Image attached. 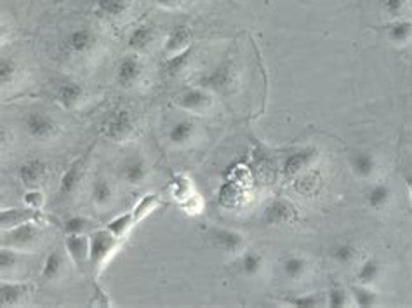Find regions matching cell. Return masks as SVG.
Here are the masks:
<instances>
[{
    "label": "cell",
    "instance_id": "obj_26",
    "mask_svg": "<svg viewBox=\"0 0 412 308\" xmlns=\"http://www.w3.org/2000/svg\"><path fill=\"white\" fill-rule=\"evenodd\" d=\"M386 35L393 44H407L412 38V21L411 19H398L386 27Z\"/></svg>",
    "mask_w": 412,
    "mask_h": 308
},
{
    "label": "cell",
    "instance_id": "obj_10",
    "mask_svg": "<svg viewBox=\"0 0 412 308\" xmlns=\"http://www.w3.org/2000/svg\"><path fill=\"white\" fill-rule=\"evenodd\" d=\"M350 169L360 180H369L374 176L376 169H378V161L376 155L369 150H355L352 152L348 158Z\"/></svg>",
    "mask_w": 412,
    "mask_h": 308
},
{
    "label": "cell",
    "instance_id": "obj_9",
    "mask_svg": "<svg viewBox=\"0 0 412 308\" xmlns=\"http://www.w3.org/2000/svg\"><path fill=\"white\" fill-rule=\"evenodd\" d=\"M319 158V150L313 147L303 148L300 152H294L293 155H289L284 162V174L285 178H294L300 173L306 171L308 167H311V164H315V161Z\"/></svg>",
    "mask_w": 412,
    "mask_h": 308
},
{
    "label": "cell",
    "instance_id": "obj_42",
    "mask_svg": "<svg viewBox=\"0 0 412 308\" xmlns=\"http://www.w3.org/2000/svg\"><path fill=\"white\" fill-rule=\"evenodd\" d=\"M23 202H25V206L30 207V209L35 211H40L42 207H44V196H42V192H38L37 188H30V192L25 196V199H23Z\"/></svg>",
    "mask_w": 412,
    "mask_h": 308
},
{
    "label": "cell",
    "instance_id": "obj_22",
    "mask_svg": "<svg viewBox=\"0 0 412 308\" xmlns=\"http://www.w3.org/2000/svg\"><path fill=\"white\" fill-rule=\"evenodd\" d=\"M383 274V265L378 258H367L356 270V281L363 286H372Z\"/></svg>",
    "mask_w": 412,
    "mask_h": 308
},
{
    "label": "cell",
    "instance_id": "obj_30",
    "mask_svg": "<svg viewBox=\"0 0 412 308\" xmlns=\"http://www.w3.org/2000/svg\"><path fill=\"white\" fill-rule=\"evenodd\" d=\"M282 270H284V274L287 275L291 281H300L308 272V261L303 256H287V258L282 261Z\"/></svg>",
    "mask_w": 412,
    "mask_h": 308
},
{
    "label": "cell",
    "instance_id": "obj_38",
    "mask_svg": "<svg viewBox=\"0 0 412 308\" xmlns=\"http://www.w3.org/2000/svg\"><path fill=\"white\" fill-rule=\"evenodd\" d=\"M19 251L11 248H2L0 249V268H2V274L5 272L14 270L16 265L19 263Z\"/></svg>",
    "mask_w": 412,
    "mask_h": 308
},
{
    "label": "cell",
    "instance_id": "obj_4",
    "mask_svg": "<svg viewBox=\"0 0 412 308\" xmlns=\"http://www.w3.org/2000/svg\"><path fill=\"white\" fill-rule=\"evenodd\" d=\"M134 131V117H132V113L129 110H119V112L113 113L108 121H106L105 129H103L106 138L110 141H115V143H124V141L131 139Z\"/></svg>",
    "mask_w": 412,
    "mask_h": 308
},
{
    "label": "cell",
    "instance_id": "obj_44",
    "mask_svg": "<svg viewBox=\"0 0 412 308\" xmlns=\"http://www.w3.org/2000/svg\"><path fill=\"white\" fill-rule=\"evenodd\" d=\"M181 207L186 209L188 213H191V215H195V213H199L200 211V207H202V202H200L199 196L193 193V196H190L188 199H184L183 202H181Z\"/></svg>",
    "mask_w": 412,
    "mask_h": 308
},
{
    "label": "cell",
    "instance_id": "obj_29",
    "mask_svg": "<svg viewBox=\"0 0 412 308\" xmlns=\"http://www.w3.org/2000/svg\"><path fill=\"white\" fill-rule=\"evenodd\" d=\"M155 38V32L154 27H150V25H141V27L134 28V30L131 32V35H129V47L134 51H143L147 49L148 45L154 42Z\"/></svg>",
    "mask_w": 412,
    "mask_h": 308
},
{
    "label": "cell",
    "instance_id": "obj_47",
    "mask_svg": "<svg viewBox=\"0 0 412 308\" xmlns=\"http://www.w3.org/2000/svg\"><path fill=\"white\" fill-rule=\"evenodd\" d=\"M411 21H412V19H411Z\"/></svg>",
    "mask_w": 412,
    "mask_h": 308
},
{
    "label": "cell",
    "instance_id": "obj_37",
    "mask_svg": "<svg viewBox=\"0 0 412 308\" xmlns=\"http://www.w3.org/2000/svg\"><path fill=\"white\" fill-rule=\"evenodd\" d=\"M285 303L293 305V307H301V308H313V307H322L324 298L320 294H301V296H293L287 298Z\"/></svg>",
    "mask_w": 412,
    "mask_h": 308
},
{
    "label": "cell",
    "instance_id": "obj_21",
    "mask_svg": "<svg viewBox=\"0 0 412 308\" xmlns=\"http://www.w3.org/2000/svg\"><path fill=\"white\" fill-rule=\"evenodd\" d=\"M94 44H96V37H94L93 32L87 30V28H79V30H73L66 38L68 49L75 54L89 53V51L94 47Z\"/></svg>",
    "mask_w": 412,
    "mask_h": 308
},
{
    "label": "cell",
    "instance_id": "obj_20",
    "mask_svg": "<svg viewBox=\"0 0 412 308\" xmlns=\"http://www.w3.org/2000/svg\"><path fill=\"white\" fill-rule=\"evenodd\" d=\"M190 40H191V34H190V28H188L186 25L174 27L164 44V53L167 54V58L174 56V54L181 53V51H184L186 47H190Z\"/></svg>",
    "mask_w": 412,
    "mask_h": 308
},
{
    "label": "cell",
    "instance_id": "obj_43",
    "mask_svg": "<svg viewBox=\"0 0 412 308\" xmlns=\"http://www.w3.org/2000/svg\"><path fill=\"white\" fill-rule=\"evenodd\" d=\"M405 4H407V0H383V9L390 16L397 18L404 12Z\"/></svg>",
    "mask_w": 412,
    "mask_h": 308
},
{
    "label": "cell",
    "instance_id": "obj_45",
    "mask_svg": "<svg viewBox=\"0 0 412 308\" xmlns=\"http://www.w3.org/2000/svg\"><path fill=\"white\" fill-rule=\"evenodd\" d=\"M184 0H157V4L162 5L165 9H176L183 4Z\"/></svg>",
    "mask_w": 412,
    "mask_h": 308
},
{
    "label": "cell",
    "instance_id": "obj_40",
    "mask_svg": "<svg viewBox=\"0 0 412 308\" xmlns=\"http://www.w3.org/2000/svg\"><path fill=\"white\" fill-rule=\"evenodd\" d=\"M16 73H18V67H16L14 61L11 58H2L0 61V80L4 86L12 84V80L16 79Z\"/></svg>",
    "mask_w": 412,
    "mask_h": 308
},
{
    "label": "cell",
    "instance_id": "obj_6",
    "mask_svg": "<svg viewBox=\"0 0 412 308\" xmlns=\"http://www.w3.org/2000/svg\"><path fill=\"white\" fill-rule=\"evenodd\" d=\"M209 239L214 248L226 252V254H242L245 251L244 235L237 230L214 226L209 232Z\"/></svg>",
    "mask_w": 412,
    "mask_h": 308
},
{
    "label": "cell",
    "instance_id": "obj_5",
    "mask_svg": "<svg viewBox=\"0 0 412 308\" xmlns=\"http://www.w3.org/2000/svg\"><path fill=\"white\" fill-rule=\"evenodd\" d=\"M174 105L184 112L204 113L213 106V96L204 87H191L174 96Z\"/></svg>",
    "mask_w": 412,
    "mask_h": 308
},
{
    "label": "cell",
    "instance_id": "obj_3",
    "mask_svg": "<svg viewBox=\"0 0 412 308\" xmlns=\"http://www.w3.org/2000/svg\"><path fill=\"white\" fill-rule=\"evenodd\" d=\"M25 131L35 141H51L60 134V126L44 112H30L25 117Z\"/></svg>",
    "mask_w": 412,
    "mask_h": 308
},
{
    "label": "cell",
    "instance_id": "obj_7",
    "mask_svg": "<svg viewBox=\"0 0 412 308\" xmlns=\"http://www.w3.org/2000/svg\"><path fill=\"white\" fill-rule=\"evenodd\" d=\"M296 207L285 199H275L268 202L263 211V222L268 226H282L296 220Z\"/></svg>",
    "mask_w": 412,
    "mask_h": 308
},
{
    "label": "cell",
    "instance_id": "obj_15",
    "mask_svg": "<svg viewBox=\"0 0 412 308\" xmlns=\"http://www.w3.org/2000/svg\"><path fill=\"white\" fill-rule=\"evenodd\" d=\"M84 99V87L75 80H64L56 89V102L64 110H75Z\"/></svg>",
    "mask_w": 412,
    "mask_h": 308
},
{
    "label": "cell",
    "instance_id": "obj_2",
    "mask_svg": "<svg viewBox=\"0 0 412 308\" xmlns=\"http://www.w3.org/2000/svg\"><path fill=\"white\" fill-rule=\"evenodd\" d=\"M42 241V230L34 222L23 223L2 232V248H11L16 251H34Z\"/></svg>",
    "mask_w": 412,
    "mask_h": 308
},
{
    "label": "cell",
    "instance_id": "obj_18",
    "mask_svg": "<svg viewBox=\"0 0 412 308\" xmlns=\"http://www.w3.org/2000/svg\"><path fill=\"white\" fill-rule=\"evenodd\" d=\"M143 67L136 56H125L117 68V82L122 87H132L139 80Z\"/></svg>",
    "mask_w": 412,
    "mask_h": 308
},
{
    "label": "cell",
    "instance_id": "obj_19",
    "mask_svg": "<svg viewBox=\"0 0 412 308\" xmlns=\"http://www.w3.org/2000/svg\"><path fill=\"white\" fill-rule=\"evenodd\" d=\"M197 124L191 119H181V121L174 122L167 132L169 143L174 147H186L191 139L195 138Z\"/></svg>",
    "mask_w": 412,
    "mask_h": 308
},
{
    "label": "cell",
    "instance_id": "obj_41",
    "mask_svg": "<svg viewBox=\"0 0 412 308\" xmlns=\"http://www.w3.org/2000/svg\"><path fill=\"white\" fill-rule=\"evenodd\" d=\"M174 185V197H178L180 199V202H183L184 199H188L190 196H193V192H191V183L188 178L184 176H176L173 181Z\"/></svg>",
    "mask_w": 412,
    "mask_h": 308
},
{
    "label": "cell",
    "instance_id": "obj_16",
    "mask_svg": "<svg viewBox=\"0 0 412 308\" xmlns=\"http://www.w3.org/2000/svg\"><path fill=\"white\" fill-rule=\"evenodd\" d=\"M28 222H44V218L40 216V211L27 207V209H2V213H0V226H2V232Z\"/></svg>",
    "mask_w": 412,
    "mask_h": 308
},
{
    "label": "cell",
    "instance_id": "obj_36",
    "mask_svg": "<svg viewBox=\"0 0 412 308\" xmlns=\"http://www.w3.org/2000/svg\"><path fill=\"white\" fill-rule=\"evenodd\" d=\"M132 0H98L99 12L112 18H119V16L125 14L131 8Z\"/></svg>",
    "mask_w": 412,
    "mask_h": 308
},
{
    "label": "cell",
    "instance_id": "obj_12",
    "mask_svg": "<svg viewBox=\"0 0 412 308\" xmlns=\"http://www.w3.org/2000/svg\"><path fill=\"white\" fill-rule=\"evenodd\" d=\"M233 84V70L230 63H221L214 68L213 72L207 73L206 77H202L200 80V87L204 89H213L219 91V93H225L232 87Z\"/></svg>",
    "mask_w": 412,
    "mask_h": 308
},
{
    "label": "cell",
    "instance_id": "obj_25",
    "mask_svg": "<svg viewBox=\"0 0 412 308\" xmlns=\"http://www.w3.org/2000/svg\"><path fill=\"white\" fill-rule=\"evenodd\" d=\"M98 223L86 216H70L64 222V232L66 235H89L94 230H98Z\"/></svg>",
    "mask_w": 412,
    "mask_h": 308
},
{
    "label": "cell",
    "instance_id": "obj_33",
    "mask_svg": "<svg viewBox=\"0 0 412 308\" xmlns=\"http://www.w3.org/2000/svg\"><path fill=\"white\" fill-rule=\"evenodd\" d=\"M191 54H193V47H186L184 51H181V53L174 54V56H169L167 61H165V72L169 73V75H178V73H181L183 70H186V67L190 64L191 60Z\"/></svg>",
    "mask_w": 412,
    "mask_h": 308
},
{
    "label": "cell",
    "instance_id": "obj_8",
    "mask_svg": "<svg viewBox=\"0 0 412 308\" xmlns=\"http://www.w3.org/2000/svg\"><path fill=\"white\" fill-rule=\"evenodd\" d=\"M64 248H66L71 263L75 265L80 274H84L86 267L89 265V235H66Z\"/></svg>",
    "mask_w": 412,
    "mask_h": 308
},
{
    "label": "cell",
    "instance_id": "obj_35",
    "mask_svg": "<svg viewBox=\"0 0 412 308\" xmlns=\"http://www.w3.org/2000/svg\"><path fill=\"white\" fill-rule=\"evenodd\" d=\"M352 300L356 307H376L378 305V293L371 286L359 284L352 289Z\"/></svg>",
    "mask_w": 412,
    "mask_h": 308
},
{
    "label": "cell",
    "instance_id": "obj_46",
    "mask_svg": "<svg viewBox=\"0 0 412 308\" xmlns=\"http://www.w3.org/2000/svg\"><path fill=\"white\" fill-rule=\"evenodd\" d=\"M405 185H407L409 193H411V199H412V176H407V178H405Z\"/></svg>",
    "mask_w": 412,
    "mask_h": 308
},
{
    "label": "cell",
    "instance_id": "obj_24",
    "mask_svg": "<svg viewBox=\"0 0 412 308\" xmlns=\"http://www.w3.org/2000/svg\"><path fill=\"white\" fill-rule=\"evenodd\" d=\"M90 199L94 206L105 207L113 200V187L106 178H98L90 187Z\"/></svg>",
    "mask_w": 412,
    "mask_h": 308
},
{
    "label": "cell",
    "instance_id": "obj_39",
    "mask_svg": "<svg viewBox=\"0 0 412 308\" xmlns=\"http://www.w3.org/2000/svg\"><path fill=\"white\" fill-rule=\"evenodd\" d=\"M326 303L332 308H339V307H348L350 305V294L346 293V289L343 287H332L327 293V300Z\"/></svg>",
    "mask_w": 412,
    "mask_h": 308
},
{
    "label": "cell",
    "instance_id": "obj_31",
    "mask_svg": "<svg viewBox=\"0 0 412 308\" xmlns=\"http://www.w3.org/2000/svg\"><path fill=\"white\" fill-rule=\"evenodd\" d=\"M132 226H136L134 225V215H132V211H129V213H124V215L117 216V218H113L112 222L106 223L105 228L108 230L110 233H113L117 239L124 241V237L128 235L129 232H131Z\"/></svg>",
    "mask_w": 412,
    "mask_h": 308
},
{
    "label": "cell",
    "instance_id": "obj_28",
    "mask_svg": "<svg viewBox=\"0 0 412 308\" xmlns=\"http://www.w3.org/2000/svg\"><path fill=\"white\" fill-rule=\"evenodd\" d=\"M64 268V258L60 251H53L51 254H47L44 261V267H42L40 279L45 282H51L54 279H58L61 275Z\"/></svg>",
    "mask_w": 412,
    "mask_h": 308
},
{
    "label": "cell",
    "instance_id": "obj_32",
    "mask_svg": "<svg viewBox=\"0 0 412 308\" xmlns=\"http://www.w3.org/2000/svg\"><path fill=\"white\" fill-rule=\"evenodd\" d=\"M160 206V197L157 193H147V196H143L141 200L136 204V207L132 209V215H134V225L141 223L143 220L147 218L150 213H154L157 207Z\"/></svg>",
    "mask_w": 412,
    "mask_h": 308
},
{
    "label": "cell",
    "instance_id": "obj_17",
    "mask_svg": "<svg viewBox=\"0 0 412 308\" xmlns=\"http://www.w3.org/2000/svg\"><path fill=\"white\" fill-rule=\"evenodd\" d=\"M30 294V286L25 282H8L0 284V305L2 307H18Z\"/></svg>",
    "mask_w": 412,
    "mask_h": 308
},
{
    "label": "cell",
    "instance_id": "obj_34",
    "mask_svg": "<svg viewBox=\"0 0 412 308\" xmlns=\"http://www.w3.org/2000/svg\"><path fill=\"white\" fill-rule=\"evenodd\" d=\"M330 258L337 265H350L356 258V246L352 242H337L336 246L330 248Z\"/></svg>",
    "mask_w": 412,
    "mask_h": 308
},
{
    "label": "cell",
    "instance_id": "obj_23",
    "mask_svg": "<svg viewBox=\"0 0 412 308\" xmlns=\"http://www.w3.org/2000/svg\"><path fill=\"white\" fill-rule=\"evenodd\" d=\"M391 196H393V192H391L390 185H388V183H376V185H372L371 188H369L367 204L372 207V209L381 211V209H385L388 204H390Z\"/></svg>",
    "mask_w": 412,
    "mask_h": 308
},
{
    "label": "cell",
    "instance_id": "obj_11",
    "mask_svg": "<svg viewBox=\"0 0 412 308\" xmlns=\"http://www.w3.org/2000/svg\"><path fill=\"white\" fill-rule=\"evenodd\" d=\"M49 174V165L40 158H30L19 167V178L27 188L40 187Z\"/></svg>",
    "mask_w": 412,
    "mask_h": 308
},
{
    "label": "cell",
    "instance_id": "obj_27",
    "mask_svg": "<svg viewBox=\"0 0 412 308\" xmlns=\"http://www.w3.org/2000/svg\"><path fill=\"white\" fill-rule=\"evenodd\" d=\"M240 272L247 277H256L261 274L263 267H265V258L263 254L254 251H244L240 254Z\"/></svg>",
    "mask_w": 412,
    "mask_h": 308
},
{
    "label": "cell",
    "instance_id": "obj_14",
    "mask_svg": "<svg viewBox=\"0 0 412 308\" xmlns=\"http://www.w3.org/2000/svg\"><path fill=\"white\" fill-rule=\"evenodd\" d=\"M150 176V165L145 158L131 157L122 164V178L128 185L139 187Z\"/></svg>",
    "mask_w": 412,
    "mask_h": 308
},
{
    "label": "cell",
    "instance_id": "obj_13",
    "mask_svg": "<svg viewBox=\"0 0 412 308\" xmlns=\"http://www.w3.org/2000/svg\"><path fill=\"white\" fill-rule=\"evenodd\" d=\"M84 171H86V155H80L75 161L71 162L63 173L60 181V193L61 196H70L77 190L84 178Z\"/></svg>",
    "mask_w": 412,
    "mask_h": 308
},
{
    "label": "cell",
    "instance_id": "obj_1",
    "mask_svg": "<svg viewBox=\"0 0 412 308\" xmlns=\"http://www.w3.org/2000/svg\"><path fill=\"white\" fill-rule=\"evenodd\" d=\"M120 244L122 241L106 228H98L89 233V267L98 274L112 258L113 252L120 248Z\"/></svg>",
    "mask_w": 412,
    "mask_h": 308
}]
</instances>
